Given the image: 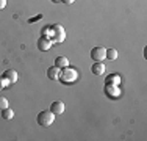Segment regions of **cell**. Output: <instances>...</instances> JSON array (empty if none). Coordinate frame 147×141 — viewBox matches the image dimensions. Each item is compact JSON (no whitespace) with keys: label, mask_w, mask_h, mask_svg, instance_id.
Masks as SVG:
<instances>
[{"label":"cell","mask_w":147,"mask_h":141,"mask_svg":"<svg viewBox=\"0 0 147 141\" xmlns=\"http://www.w3.org/2000/svg\"><path fill=\"white\" fill-rule=\"evenodd\" d=\"M42 36H45L47 39H50L52 44H55V42L64 41L66 31H64V28H63L61 25L55 24V25H49V27L44 28V30H42Z\"/></svg>","instance_id":"obj_1"},{"label":"cell","mask_w":147,"mask_h":141,"mask_svg":"<svg viewBox=\"0 0 147 141\" xmlns=\"http://www.w3.org/2000/svg\"><path fill=\"white\" fill-rule=\"evenodd\" d=\"M36 121H38V124L42 127H50L55 121V113H52L50 110H44L36 116Z\"/></svg>","instance_id":"obj_2"},{"label":"cell","mask_w":147,"mask_h":141,"mask_svg":"<svg viewBox=\"0 0 147 141\" xmlns=\"http://www.w3.org/2000/svg\"><path fill=\"white\" fill-rule=\"evenodd\" d=\"M75 79H77V70L71 69L69 66L67 68H63L61 72H59V77H58V80H61L64 83H72Z\"/></svg>","instance_id":"obj_3"},{"label":"cell","mask_w":147,"mask_h":141,"mask_svg":"<svg viewBox=\"0 0 147 141\" xmlns=\"http://www.w3.org/2000/svg\"><path fill=\"white\" fill-rule=\"evenodd\" d=\"M2 79L5 82V86H9V85L17 82V72L14 69H6L5 72L2 74Z\"/></svg>","instance_id":"obj_4"},{"label":"cell","mask_w":147,"mask_h":141,"mask_svg":"<svg viewBox=\"0 0 147 141\" xmlns=\"http://www.w3.org/2000/svg\"><path fill=\"white\" fill-rule=\"evenodd\" d=\"M105 52H107V49H103V47H94L92 50H91V58H92L94 61H103Z\"/></svg>","instance_id":"obj_5"},{"label":"cell","mask_w":147,"mask_h":141,"mask_svg":"<svg viewBox=\"0 0 147 141\" xmlns=\"http://www.w3.org/2000/svg\"><path fill=\"white\" fill-rule=\"evenodd\" d=\"M50 47H52V41H50V39H47L45 36H41L39 39H38V49H39V50L47 52Z\"/></svg>","instance_id":"obj_6"},{"label":"cell","mask_w":147,"mask_h":141,"mask_svg":"<svg viewBox=\"0 0 147 141\" xmlns=\"http://www.w3.org/2000/svg\"><path fill=\"white\" fill-rule=\"evenodd\" d=\"M50 111L55 113V115H63L64 113V104L59 100H55L53 104L50 105Z\"/></svg>","instance_id":"obj_7"},{"label":"cell","mask_w":147,"mask_h":141,"mask_svg":"<svg viewBox=\"0 0 147 141\" xmlns=\"http://www.w3.org/2000/svg\"><path fill=\"white\" fill-rule=\"evenodd\" d=\"M91 70H92L94 75H103L105 74V64L102 61H96L92 64V68H91Z\"/></svg>","instance_id":"obj_8"},{"label":"cell","mask_w":147,"mask_h":141,"mask_svg":"<svg viewBox=\"0 0 147 141\" xmlns=\"http://www.w3.org/2000/svg\"><path fill=\"white\" fill-rule=\"evenodd\" d=\"M55 66H57L58 69L67 68V66H69V60L66 58V56H57V58H55Z\"/></svg>","instance_id":"obj_9"},{"label":"cell","mask_w":147,"mask_h":141,"mask_svg":"<svg viewBox=\"0 0 147 141\" xmlns=\"http://www.w3.org/2000/svg\"><path fill=\"white\" fill-rule=\"evenodd\" d=\"M47 77L50 80H58L59 77V69L57 68V66H53V68H49L47 69Z\"/></svg>","instance_id":"obj_10"},{"label":"cell","mask_w":147,"mask_h":141,"mask_svg":"<svg viewBox=\"0 0 147 141\" xmlns=\"http://www.w3.org/2000/svg\"><path fill=\"white\" fill-rule=\"evenodd\" d=\"M105 93L108 94V97H117V96H119V89L116 88V85H113V86L107 85V88H105Z\"/></svg>","instance_id":"obj_11"},{"label":"cell","mask_w":147,"mask_h":141,"mask_svg":"<svg viewBox=\"0 0 147 141\" xmlns=\"http://www.w3.org/2000/svg\"><path fill=\"white\" fill-rule=\"evenodd\" d=\"M105 58L110 60V61H114V60L117 58V50L116 49H107V52H105Z\"/></svg>","instance_id":"obj_12"},{"label":"cell","mask_w":147,"mask_h":141,"mask_svg":"<svg viewBox=\"0 0 147 141\" xmlns=\"http://www.w3.org/2000/svg\"><path fill=\"white\" fill-rule=\"evenodd\" d=\"M13 116H14V111H13L9 107H6V108H3V110H2V118L3 119L8 121V119H13Z\"/></svg>","instance_id":"obj_13"},{"label":"cell","mask_w":147,"mask_h":141,"mask_svg":"<svg viewBox=\"0 0 147 141\" xmlns=\"http://www.w3.org/2000/svg\"><path fill=\"white\" fill-rule=\"evenodd\" d=\"M107 83H113V85H119L121 83V77L117 75V74H111L110 77H107Z\"/></svg>","instance_id":"obj_14"},{"label":"cell","mask_w":147,"mask_h":141,"mask_svg":"<svg viewBox=\"0 0 147 141\" xmlns=\"http://www.w3.org/2000/svg\"><path fill=\"white\" fill-rule=\"evenodd\" d=\"M6 107H8V99L0 96V111H2L3 108H6Z\"/></svg>","instance_id":"obj_15"},{"label":"cell","mask_w":147,"mask_h":141,"mask_svg":"<svg viewBox=\"0 0 147 141\" xmlns=\"http://www.w3.org/2000/svg\"><path fill=\"white\" fill-rule=\"evenodd\" d=\"M2 89H5V82H3L2 75H0V91H2Z\"/></svg>","instance_id":"obj_16"},{"label":"cell","mask_w":147,"mask_h":141,"mask_svg":"<svg viewBox=\"0 0 147 141\" xmlns=\"http://www.w3.org/2000/svg\"><path fill=\"white\" fill-rule=\"evenodd\" d=\"M6 6V0H0V9H3Z\"/></svg>","instance_id":"obj_17"},{"label":"cell","mask_w":147,"mask_h":141,"mask_svg":"<svg viewBox=\"0 0 147 141\" xmlns=\"http://www.w3.org/2000/svg\"><path fill=\"white\" fill-rule=\"evenodd\" d=\"M59 2L66 3V5H71V3H74V2H75V0H59Z\"/></svg>","instance_id":"obj_18"},{"label":"cell","mask_w":147,"mask_h":141,"mask_svg":"<svg viewBox=\"0 0 147 141\" xmlns=\"http://www.w3.org/2000/svg\"><path fill=\"white\" fill-rule=\"evenodd\" d=\"M52 2H53V3H58V2H59V0H52Z\"/></svg>","instance_id":"obj_19"}]
</instances>
